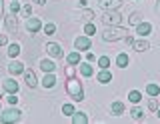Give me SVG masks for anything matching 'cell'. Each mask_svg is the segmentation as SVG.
<instances>
[{
  "label": "cell",
  "instance_id": "obj_1",
  "mask_svg": "<svg viewBox=\"0 0 160 124\" xmlns=\"http://www.w3.org/2000/svg\"><path fill=\"white\" fill-rule=\"evenodd\" d=\"M126 36H128V28H122V26H106L102 32V40H106V42L124 40Z\"/></svg>",
  "mask_w": 160,
  "mask_h": 124
},
{
  "label": "cell",
  "instance_id": "obj_2",
  "mask_svg": "<svg viewBox=\"0 0 160 124\" xmlns=\"http://www.w3.org/2000/svg\"><path fill=\"white\" fill-rule=\"evenodd\" d=\"M66 92H68V96L72 98L74 102H82V100H84L82 84H80V80H76L74 76H70V78H68V82H66Z\"/></svg>",
  "mask_w": 160,
  "mask_h": 124
},
{
  "label": "cell",
  "instance_id": "obj_3",
  "mask_svg": "<svg viewBox=\"0 0 160 124\" xmlns=\"http://www.w3.org/2000/svg\"><path fill=\"white\" fill-rule=\"evenodd\" d=\"M100 20L106 24V26H120V24H122V16H120L116 10H104L102 16H100Z\"/></svg>",
  "mask_w": 160,
  "mask_h": 124
},
{
  "label": "cell",
  "instance_id": "obj_4",
  "mask_svg": "<svg viewBox=\"0 0 160 124\" xmlns=\"http://www.w3.org/2000/svg\"><path fill=\"white\" fill-rule=\"evenodd\" d=\"M20 112L18 108H8V110H4V112H0V122H18L20 120Z\"/></svg>",
  "mask_w": 160,
  "mask_h": 124
},
{
  "label": "cell",
  "instance_id": "obj_5",
  "mask_svg": "<svg viewBox=\"0 0 160 124\" xmlns=\"http://www.w3.org/2000/svg\"><path fill=\"white\" fill-rule=\"evenodd\" d=\"M98 6L102 10H118L122 6V0H98Z\"/></svg>",
  "mask_w": 160,
  "mask_h": 124
},
{
  "label": "cell",
  "instance_id": "obj_6",
  "mask_svg": "<svg viewBox=\"0 0 160 124\" xmlns=\"http://www.w3.org/2000/svg\"><path fill=\"white\" fill-rule=\"evenodd\" d=\"M4 24H6V28H8V32H18V20H16V14H6L4 16Z\"/></svg>",
  "mask_w": 160,
  "mask_h": 124
},
{
  "label": "cell",
  "instance_id": "obj_7",
  "mask_svg": "<svg viewBox=\"0 0 160 124\" xmlns=\"http://www.w3.org/2000/svg\"><path fill=\"white\" fill-rule=\"evenodd\" d=\"M90 36H78L76 40H74V48L80 52H84V50H90Z\"/></svg>",
  "mask_w": 160,
  "mask_h": 124
},
{
  "label": "cell",
  "instance_id": "obj_8",
  "mask_svg": "<svg viewBox=\"0 0 160 124\" xmlns=\"http://www.w3.org/2000/svg\"><path fill=\"white\" fill-rule=\"evenodd\" d=\"M40 28H42V22H40V18L28 16V20H26V30H28V32H38Z\"/></svg>",
  "mask_w": 160,
  "mask_h": 124
},
{
  "label": "cell",
  "instance_id": "obj_9",
  "mask_svg": "<svg viewBox=\"0 0 160 124\" xmlns=\"http://www.w3.org/2000/svg\"><path fill=\"white\" fill-rule=\"evenodd\" d=\"M2 88L8 94H16L18 92V82L14 80V78H6V80H2Z\"/></svg>",
  "mask_w": 160,
  "mask_h": 124
},
{
  "label": "cell",
  "instance_id": "obj_10",
  "mask_svg": "<svg viewBox=\"0 0 160 124\" xmlns=\"http://www.w3.org/2000/svg\"><path fill=\"white\" fill-rule=\"evenodd\" d=\"M96 80L100 84H108V82H112V72L108 70V68H100V72L96 74Z\"/></svg>",
  "mask_w": 160,
  "mask_h": 124
},
{
  "label": "cell",
  "instance_id": "obj_11",
  "mask_svg": "<svg viewBox=\"0 0 160 124\" xmlns=\"http://www.w3.org/2000/svg\"><path fill=\"white\" fill-rule=\"evenodd\" d=\"M46 52H48L52 58H60V56H62V48H60L56 42H48V44H46Z\"/></svg>",
  "mask_w": 160,
  "mask_h": 124
},
{
  "label": "cell",
  "instance_id": "obj_12",
  "mask_svg": "<svg viewBox=\"0 0 160 124\" xmlns=\"http://www.w3.org/2000/svg\"><path fill=\"white\" fill-rule=\"evenodd\" d=\"M8 72L14 74V76H16V74H24V64L20 60H12L8 64Z\"/></svg>",
  "mask_w": 160,
  "mask_h": 124
},
{
  "label": "cell",
  "instance_id": "obj_13",
  "mask_svg": "<svg viewBox=\"0 0 160 124\" xmlns=\"http://www.w3.org/2000/svg\"><path fill=\"white\" fill-rule=\"evenodd\" d=\"M24 82H26L30 88H34V86L38 84V80H36V74H34L32 70H24Z\"/></svg>",
  "mask_w": 160,
  "mask_h": 124
},
{
  "label": "cell",
  "instance_id": "obj_14",
  "mask_svg": "<svg viewBox=\"0 0 160 124\" xmlns=\"http://www.w3.org/2000/svg\"><path fill=\"white\" fill-rule=\"evenodd\" d=\"M42 86L44 88H54L56 86V76H54V72H46V76H44V80H42Z\"/></svg>",
  "mask_w": 160,
  "mask_h": 124
},
{
  "label": "cell",
  "instance_id": "obj_15",
  "mask_svg": "<svg viewBox=\"0 0 160 124\" xmlns=\"http://www.w3.org/2000/svg\"><path fill=\"white\" fill-rule=\"evenodd\" d=\"M150 30H152V24H148V22H140L138 26H136V34H140V36H146V34H150Z\"/></svg>",
  "mask_w": 160,
  "mask_h": 124
},
{
  "label": "cell",
  "instance_id": "obj_16",
  "mask_svg": "<svg viewBox=\"0 0 160 124\" xmlns=\"http://www.w3.org/2000/svg\"><path fill=\"white\" fill-rule=\"evenodd\" d=\"M110 112H112L114 116H122V114H124V102H120V100L112 102V106H110Z\"/></svg>",
  "mask_w": 160,
  "mask_h": 124
},
{
  "label": "cell",
  "instance_id": "obj_17",
  "mask_svg": "<svg viewBox=\"0 0 160 124\" xmlns=\"http://www.w3.org/2000/svg\"><path fill=\"white\" fill-rule=\"evenodd\" d=\"M132 48H134L136 52H146L148 48H150V44H148V40H144V38H142V40H134Z\"/></svg>",
  "mask_w": 160,
  "mask_h": 124
},
{
  "label": "cell",
  "instance_id": "obj_18",
  "mask_svg": "<svg viewBox=\"0 0 160 124\" xmlns=\"http://www.w3.org/2000/svg\"><path fill=\"white\" fill-rule=\"evenodd\" d=\"M80 74H82V76H92V74H94V68L92 66H90V62H80Z\"/></svg>",
  "mask_w": 160,
  "mask_h": 124
},
{
  "label": "cell",
  "instance_id": "obj_19",
  "mask_svg": "<svg viewBox=\"0 0 160 124\" xmlns=\"http://www.w3.org/2000/svg\"><path fill=\"white\" fill-rule=\"evenodd\" d=\"M88 122V116L84 112H74L72 114V124H86Z\"/></svg>",
  "mask_w": 160,
  "mask_h": 124
},
{
  "label": "cell",
  "instance_id": "obj_20",
  "mask_svg": "<svg viewBox=\"0 0 160 124\" xmlns=\"http://www.w3.org/2000/svg\"><path fill=\"white\" fill-rule=\"evenodd\" d=\"M40 68H42L44 72H54V68H56V64H54L52 60H40Z\"/></svg>",
  "mask_w": 160,
  "mask_h": 124
},
{
  "label": "cell",
  "instance_id": "obj_21",
  "mask_svg": "<svg viewBox=\"0 0 160 124\" xmlns=\"http://www.w3.org/2000/svg\"><path fill=\"white\" fill-rule=\"evenodd\" d=\"M116 66L118 68H126L128 66V54H124V52L118 54V56H116Z\"/></svg>",
  "mask_w": 160,
  "mask_h": 124
},
{
  "label": "cell",
  "instance_id": "obj_22",
  "mask_svg": "<svg viewBox=\"0 0 160 124\" xmlns=\"http://www.w3.org/2000/svg\"><path fill=\"white\" fill-rule=\"evenodd\" d=\"M140 22H142V14L140 12H132L128 16V24H132V26H138Z\"/></svg>",
  "mask_w": 160,
  "mask_h": 124
},
{
  "label": "cell",
  "instance_id": "obj_23",
  "mask_svg": "<svg viewBox=\"0 0 160 124\" xmlns=\"http://www.w3.org/2000/svg\"><path fill=\"white\" fill-rule=\"evenodd\" d=\"M130 114H132L134 120H144V110H142L140 106H134L132 110H130Z\"/></svg>",
  "mask_w": 160,
  "mask_h": 124
},
{
  "label": "cell",
  "instance_id": "obj_24",
  "mask_svg": "<svg viewBox=\"0 0 160 124\" xmlns=\"http://www.w3.org/2000/svg\"><path fill=\"white\" fill-rule=\"evenodd\" d=\"M146 92H148V96H158V94H160V86L154 84V82H150L146 86Z\"/></svg>",
  "mask_w": 160,
  "mask_h": 124
},
{
  "label": "cell",
  "instance_id": "obj_25",
  "mask_svg": "<svg viewBox=\"0 0 160 124\" xmlns=\"http://www.w3.org/2000/svg\"><path fill=\"white\" fill-rule=\"evenodd\" d=\"M66 62H68V64H74V66H76V64H80V54H78V52H70L68 56H66Z\"/></svg>",
  "mask_w": 160,
  "mask_h": 124
},
{
  "label": "cell",
  "instance_id": "obj_26",
  "mask_svg": "<svg viewBox=\"0 0 160 124\" xmlns=\"http://www.w3.org/2000/svg\"><path fill=\"white\" fill-rule=\"evenodd\" d=\"M18 54H20V44H10V46H8V56L16 58Z\"/></svg>",
  "mask_w": 160,
  "mask_h": 124
},
{
  "label": "cell",
  "instance_id": "obj_27",
  "mask_svg": "<svg viewBox=\"0 0 160 124\" xmlns=\"http://www.w3.org/2000/svg\"><path fill=\"white\" fill-rule=\"evenodd\" d=\"M128 100L134 102V104H138L140 100H142V94H140L138 90H132V92H128Z\"/></svg>",
  "mask_w": 160,
  "mask_h": 124
},
{
  "label": "cell",
  "instance_id": "obj_28",
  "mask_svg": "<svg viewBox=\"0 0 160 124\" xmlns=\"http://www.w3.org/2000/svg\"><path fill=\"white\" fill-rule=\"evenodd\" d=\"M84 34H86V36H92V34H96V26H94L92 22H86V24H84Z\"/></svg>",
  "mask_w": 160,
  "mask_h": 124
},
{
  "label": "cell",
  "instance_id": "obj_29",
  "mask_svg": "<svg viewBox=\"0 0 160 124\" xmlns=\"http://www.w3.org/2000/svg\"><path fill=\"white\" fill-rule=\"evenodd\" d=\"M148 110L158 112V100H156V96H152V98L148 100Z\"/></svg>",
  "mask_w": 160,
  "mask_h": 124
},
{
  "label": "cell",
  "instance_id": "obj_30",
  "mask_svg": "<svg viewBox=\"0 0 160 124\" xmlns=\"http://www.w3.org/2000/svg\"><path fill=\"white\" fill-rule=\"evenodd\" d=\"M80 16H82V18H84L86 22H90V20L94 18V16H96V14H94L92 10H80Z\"/></svg>",
  "mask_w": 160,
  "mask_h": 124
},
{
  "label": "cell",
  "instance_id": "obj_31",
  "mask_svg": "<svg viewBox=\"0 0 160 124\" xmlns=\"http://www.w3.org/2000/svg\"><path fill=\"white\" fill-rule=\"evenodd\" d=\"M74 112H76V110H74L72 104H64V106H62V114H66V116H72Z\"/></svg>",
  "mask_w": 160,
  "mask_h": 124
},
{
  "label": "cell",
  "instance_id": "obj_32",
  "mask_svg": "<svg viewBox=\"0 0 160 124\" xmlns=\"http://www.w3.org/2000/svg\"><path fill=\"white\" fill-rule=\"evenodd\" d=\"M98 66H100V68H108V66H110V58H108V56H100V58H98Z\"/></svg>",
  "mask_w": 160,
  "mask_h": 124
},
{
  "label": "cell",
  "instance_id": "obj_33",
  "mask_svg": "<svg viewBox=\"0 0 160 124\" xmlns=\"http://www.w3.org/2000/svg\"><path fill=\"white\" fill-rule=\"evenodd\" d=\"M54 32H56V24H52V22L44 24V34H54Z\"/></svg>",
  "mask_w": 160,
  "mask_h": 124
},
{
  "label": "cell",
  "instance_id": "obj_34",
  "mask_svg": "<svg viewBox=\"0 0 160 124\" xmlns=\"http://www.w3.org/2000/svg\"><path fill=\"white\" fill-rule=\"evenodd\" d=\"M10 12H12V14H18V12H20V4H18V0H14V2L10 4Z\"/></svg>",
  "mask_w": 160,
  "mask_h": 124
},
{
  "label": "cell",
  "instance_id": "obj_35",
  "mask_svg": "<svg viewBox=\"0 0 160 124\" xmlns=\"http://www.w3.org/2000/svg\"><path fill=\"white\" fill-rule=\"evenodd\" d=\"M22 12L26 14V16H32V4H26V6L22 8Z\"/></svg>",
  "mask_w": 160,
  "mask_h": 124
},
{
  "label": "cell",
  "instance_id": "obj_36",
  "mask_svg": "<svg viewBox=\"0 0 160 124\" xmlns=\"http://www.w3.org/2000/svg\"><path fill=\"white\" fill-rule=\"evenodd\" d=\"M74 72H76V70H74V64H70V66L66 68V76L70 78V76H74Z\"/></svg>",
  "mask_w": 160,
  "mask_h": 124
},
{
  "label": "cell",
  "instance_id": "obj_37",
  "mask_svg": "<svg viewBox=\"0 0 160 124\" xmlns=\"http://www.w3.org/2000/svg\"><path fill=\"white\" fill-rule=\"evenodd\" d=\"M8 102H10V104H16V102H18L16 94H10V96H8Z\"/></svg>",
  "mask_w": 160,
  "mask_h": 124
},
{
  "label": "cell",
  "instance_id": "obj_38",
  "mask_svg": "<svg viewBox=\"0 0 160 124\" xmlns=\"http://www.w3.org/2000/svg\"><path fill=\"white\" fill-rule=\"evenodd\" d=\"M124 42H126V44H128V46H132V44H134V38H132V36H130V34H128V36H126V38H124Z\"/></svg>",
  "mask_w": 160,
  "mask_h": 124
},
{
  "label": "cell",
  "instance_id": "obj_39",
  "mask_svg": "<svg viewBox=\"0 0 160 124\" xmlns=\"http://www.w3.org/2000/svg\"><path fill=\"white\" fill-rule=\"evenodd\" d=\"M8 42V38H6V34H0V46H4V44Z\"/></svg>",
  "mask_w": 160,
  "mask_h": 124
},
{
  "label": "cell",
  "instance_id": "obj_40",
  "mask_svg": "<svg viewBox=\"0 0 160 124\" xmlns=\"http://www.w3.org/2000/svg\"><path fill=\"white\" fill-rule=\"evenodd\" d=\"M154 12L160 14V0H156V4H154Z\"/></svg>",
  "mask_w": 160,
  "mask_h": 124
},
{
  "label": "cell",
  "instance_id": "obj_41",
  "mask_svg": "<svg viewBox=\"0 0 160 124\" xmlns=\"http://www.w3.org/2000/svg\"><path fill=\"white\" fill-rule=\"evenodd\" d=\"M86 60H88V62H92V60H94V54H92V52H88V54H86Z\"/></svg>",
  "mask_w": 160,
  "mask_h": 124
},
{
  "label": "cell",
  "instance_id": "obj_42",
  "mask_svg": "<svg viewBox=\"0 0 160 124\" xmlns=\"http://www.w3.org/2000/svg\"><path fill=\"white\" fill-rule=\"evenodd\" d=\"M88 4V0H78V6H86Z\"/></svg>",
  "mask_w": 160,
  "mask_h": 124
},
{
  "label": "cell",
  "instance_id": "obj_43",
  "mask_svg": "<svg viewBox=\"0 0 160 124\" xmlns=\"http://www.w3.org/2000/svg\"><path fill=\"white\" fill-rule=\"evenodd\" d=\"M2 2H4V0H0V16L4 14V4H2Z\"/></svg>",
  "mask_w": 160,
  "mask_h": 124
},
{
  "label": "cell",
  "instance_id": "obj_44",
  "mask_svg": "<svg viewBox=\"0 0 160 124\" xmlns=\"http://www.w3.org/2000/svg\"><path fill=\"white\" fill-rule=\"evenodd\" d=\"M32 2H36V4H40V6H42V4H46V0H32Z\"/></svg>",
  "mask_w": 160,
  "mask_h": 124
},
{
  "label": "cell",
  "instance_id": "obj_45",
  "mask_svg": "<svg viewBox=\"0 0 160 124\" xmlns=\"http://www.w3.org/2000/svg\"><path fill=\"white\" fill-rule=\"evenodd\" d=\"M158 118H160V108H158Z\"/></svg>",
  "mask_w": 160,
  "mask_h": 124
}]
</instances>
